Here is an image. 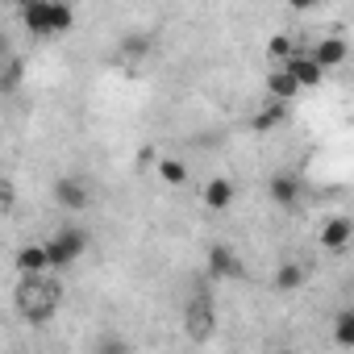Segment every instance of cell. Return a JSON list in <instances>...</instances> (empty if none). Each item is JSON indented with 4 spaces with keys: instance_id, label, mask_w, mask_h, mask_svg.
Returning <instances> with one entry per match:
<instances>
[{
    "instance_id": "6da1fadb",
    "label": "cell",
    "mask_w": 354,
    "mask_h": 354,
    "mask_svg": "<svg viewBox=\"0 0 354 354\" xmlns=\"http://www.w3.org/2000/svg\"><path fill=\"white\" fill-rule=\"evenodd\" d=\"M55 300H59V292L42 279H21V288H17V308L34 325H46L55 317Z\"/></svg>"
},
{
    "instance_id": "7a4b0ae2",
    "label": "cell",
    "mask_w": 354,
    "mask_h": 354,
    "mask_svg": "<svg viewBox=\"0 0 354 354\" xmlns=\"http://www.w3.org/2000/svg\"><path fill=\"white\" fill-rule=\"evenodd\" d=\"M88 250V234L75 225H63L46 238V254H50V271H67L80 263V254Z\"/></svg>"
},
{
    "instance_id": "3957f363",
    "label": "cell",
    "mask_w": 354,
    "mask_h": 354,
    "mask_svg": "<svg viewBox=\"0 0 354 354\" xmlns=\"http://www.w3.org/2000/svg\"><path fill=\"white\" fill-rule=\"evenodd\" d=\"M184 325H188V337H192V342H209V337H213V329H217V313H213L209 296H196V300L188 304Z\"/></svg>"
},
{
    "instance_id": "277c9868",
    "label": "cell",
    "mask_w": 354,
    "mask_h": 354,
    "mask_svg": "<svg viewBox=\"0 0 354 354\" xmlns=\"http://www.w3.org/2000/svg\"><path fill=\"white\" fill-rule=\"evenodd\" d=\"M88 201H92V192H88V184L80 180V175H63V180L55 184V205L59 209L80 213V209H88Z\"/></svg>"
},
{
    "instance_id": "5b68a950",
    "label": "cell",
    "mask_w": 354,
    "mask_h": 354,
    "mask_svg": "<svg viewBox=\"0 0 354 354\" xmlns=\"http://www.w3.org/2000/svg\"><path fill=\"white\" fill-rule=\"evenodd\" d=\"M17 271L21 279H42L50 271V254H46V242H30L17 250Z\"/></svg>"
},
{
    "instance_id": "8992f818",
    "label": "cell",
    "mask_w": 354,
    "mask_h": 354,
    "mask_svg": "<svg viewBox=\"0 0 354 354\" xmlns=\"http://www.w3.org/2000/svg\"><path fill=\"white\" fill-rule=\"evenodd\" d=\"M300 92H304V88L292 80L288 67H271V71H267V100H271V104H288V100H296Z\"/></svg>"
},
{
    "instance_id": "52a82bcc",
    "label": "cell",
    "mask_w": 354,
    "mask_h": 354,
    "mask_svg": "<svg viewBox=\"0 0 354 354\" xmlns=\"http://www.w3.org/2000/svg\"><path fill=\"white\" fill-rule=\"evenodd\" d=\"M21 21L30 34H55V0H34V5H21Z\"/></svg>"
},
{
    "instance_id": "ba28073f",
    "label": "cell",
    "mask_w": 354,
    "mask_h": 354,
    "mask_svg": "<svg viewBox=\"0 0 354 354\" xmlns=\"http://www.w3.org/2000/svg\"><path fill=\"white\" fill-rule=\"evenodd\" d=\"M201 201H205V209H213V213H225V209H230V205L238 201V188H234V180H225V175H217V180H209V184H205Z\"/></svg>"
},
{
    "instance_id": "9c48e42d",
    "label": "cell",
    "mask_w": 354,
    "mask_h": 354,
    "mask_svg": "<svg viewBox=\"0 0 354 354\" xmlns=\"http://www.w3.org/2000/svg\"><path fill=\"white\" fill-rule=\"evenodd\" d=\"M267 196H271L279 209H292V205L300 201V180H296L292 171H275L271 184H267Z\"/></svg>"
},
{
    "instance_id": "30bf717a",
    "label": "cell",
    "mask_w": 354,
    "mask_h": 354,
    "mask_svg": "<svg viewBox=\"0 0 354 354\" xmlns=\"http://www.w3.org/2000/svg\"><path fill=\"white\" fill-rule=\"evenodd\" d=\"M346 55H350L346 38H321V42L313 46V59H317V67H321V71L342 67V63H346Z\"/></svg>"
},
{
    "instance_id": "8fae6325",
    "label": "cell",
    "mask_w": 354,
    "mask_h": 354,
    "mask_svg": "<svg viewBox=\"0 0 354 354\" xmlns=\"http://www.w3.org/2000/svg\"><path fill=\"white\" fill-rule=\"evenodd\" d=\"M283 67H288V71H292V80H296V84H300V88H317V84H321V80H325V71H321V67H317V59H313V55H304V50H300V55H296V59H288V63H283Z\"/></svg>"
},
{
    "instance_id": "7c38bea8",
    "label": "cell",
    "mask_w": 354,
    "mask_h": 354,
    "mask_svg": "<svg viewBox=\"0 0 354 354\" xmlns=\"http://www.w3.org/2000/svg\"><path fill=\"white\" fill-rule=\"evenodd\" d=\"M350 238H354V221L350 217H329L321 225V246L325 250H342V246H350Z\"/></svg>"
},
{
    "instance_id": "4fadbf2b",
    "label": "cell",
    "mask_w": 354,
    "mask_h": 354,
    "mask_svg": "<svg viewBox=\"0 0 354 354\" xmlns=\"http://www.w3.org/2000/svg\"><path fill=\"white\" fill-rule=\"evenodd\" d=\"M209 271H213L217 279H238V275H242V259H238L230 246H213V250H209Z\"/></svg>"
},
{
    "instance_id": "5bb4252c",
    "label": "cell",
    "mask_w": 354,
    "mask_h": 354,
    "mask_svg": "<svg viewBox=\"0 0 354 354\" xmlns=\"http://www.w3.org/2000/svg\"><path fill=\"white\" fill-rule=\"evenodd\" d=\"M304 279H308L304 263H279V271H275V288L279 292H296V288H304Z\"/></svg>"
},
{
    "instance_id": "9a60e30c",
    "label": "cell",
    "mask_w": 354,
    "mask_h": 354,
    "mask_svg": "<svg viewBox=\"0 0 354 354\" xmlns=\"http://www.w3.org/2000/svg\"><path fill=\"white\" fill-rule=\"evenodd\" d=\"M158 180L162 184H184L188 180V162L184 158H158Z\"/></svg>"
},
{
    "instance_id": "2e32d148",
    "label": "cell",
    "mask_w": 354,
    "mask_h": 354,
    "mask_svg": "<svg viewBox=\"0 0 354 354\" xmlns=\"http://www.w3.org/2000/svg\"><path fill=\"white\" fill-rule=\"evenodd\" d=\"M333 342L346 346V350H354V313H350V308L333 317Z\"/></svg>"
},
{
    "instance_id": "e0dca14e",
    "label": "cell",
    "mask_w": 354,
    "mask_h": 354,
    "mask_svg": "<svg viewBox=\"0 0 354 354\" xmlns=\"http://www.w3.org/2000/svg\"><path fill=\"white\" fill-rule=\"evenodd\" d=\"M267 55H271V59H279V67H283L288 59H296V55H300V46H296L288 34H279V38H271V42H267Z\"/></svg>"
},
{
    "instance_id": "ac0fdd59",
    "label": "cell",
    "mask_w": 354,
    "mask_h": 354,
    "mask_svg": "<svg viewBox=\"0 0 354 354\" xmlns=\"http://www.w3.org/2000/svg\"><path fill=\"white\" fill-rule=\"evenodd\" d=\"M279 121H283V104H271V100H267V109H263V113L254 117V129L263 133V129H275Z\"/></svg>"
},
{
    "instance_id": "d6986e66",
    "label": "cell",
    "mask_w": 354,
    "mask_h": 354,
    "mask_svg": "<svg viewBox=\"0 0 354 354\" xmlns=\"http://www.w3.org/2000/svg\"><path fill=\"white\" fill-rule=\"evenodd\" d=\"M96 354H129V346H125L117 333H100V342H96Z\"/></svg>"
},
{
    "instance_id": "ffe728a7",
    "label": "cell",
    "mask_w": 354,
    "mask_h": 354,
    "mask_svg": "<svg viewBox=\"0 0 354 354\" xmlns=\"http://www.w3.org/2000/svg\"><path fill=\"white\" fill-rule=\"evenodd\" d=\"M17 84H21V63H17V59H9V63H5V80H0V88L13 92Z\"/></svg>"
},
{
    "instance_id": "44dd1931",
    "label": "cell",
    "mask_w": 354,
    "mask_h": 354,
    "mask_svg": "<svg viewBox=\"0 0 354 354\" xmlns=\"http://www.w3.org/2000/svg\"><path fill=\"white\" fill-rule=\"evenodd\" d=\"M146 46H150L146 38H125V42H121V50H125L129 59H142V55H146Z\"/></svg>"
},
{
    "instance_id": "7402d4cb",
    "label": "cell",
    "mask_w": 354,
    "mask_h": 354,
    "mask_svg": "<svg viewBox=\"0 0 354 354\" xmlns=\"http://www.w3.org/2000/svg\"><path fill=\"white\" fill-rule=\"evenodd\" d=\"M350 313H354V308H350Z\"/></svg>"
}]
</instances>
